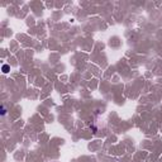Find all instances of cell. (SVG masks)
Masks as SVG:
<instances>
[{
	"label": "cell",
	"mask_w": 162,
	"mask_h": 162,
	"mask_svg": "<svg viewBox=\"0 0 162 162\" xmlns=\"http://www.w3.org/2000/svg\"><path fill=\"white\" fill-rule=\"evenodd\" d=\"M8 71H9V66H8V65H4V66H3V72L6 73Z\"/></svg>",
	"instance_id": "obj_1"
},
{
	"label": "cell",
	"mask_w": 162,
	"mask_h": 162,
	"mask_svg": "<svg viewBox=\"0 0 162 162\" xmlns=\"http://www.w3.org/2000/svg\"><path fill=\"white\" fill-rule=\"evenodd\" d=\"M5 114H6V109L4 105H1V115H5Z\"/></svg>",
	"instance_id": "obj_2"
},
{
	"label": "cell",
	"mask_w": 162,
	"mask_h": 162,
	"mask_svg": "<svg viewBox=\"0 0 162 162\" xmlns=\"http://www.w3.org/2000/svg\"><path fill=\"white\" fill-rule=\"evenodd\" d=\"M91 129H93V132H94V133H96V132H98V128H96L95 125H91Z\"/></svg>",
	"instance_id": "obj_3"
}]
</instances>
